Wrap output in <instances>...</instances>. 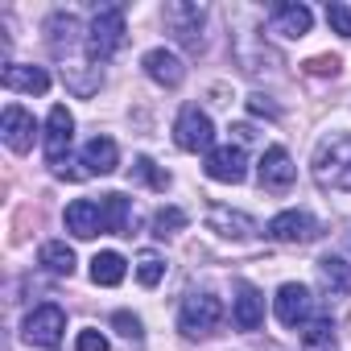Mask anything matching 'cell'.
Instances as JSON below:
<instances>
[{
    "instance_id": "cell-31",
    "label": "cell",
    "mask_w": 351,
    "mask_h": 351,
    "mask_svg": "<svg viewBox=\"0 0 351 351\" xmlns=\"http://www.w3.org/2000/svg\"><path fill=\"white\" fill-rule=\"evenodd\" d=\"M75 351H112V347H108V339H104L99 330H79Z\"/></svg>"
},
{
    "instance_id": "cell-29",
    "label": "cell",
    "mask_w": 351,
    "mask_h": 351,
    "mask_svg": "<svg viewBox=\"0 0 351 351\" xmlns=\"http://www.w3.org/2000/svg\"><path fill=\"white\" fill-rule=\"evenodd\" d=\"M326 25H330V34H339V38L351 42V9H347V5L330 0V5H326Z\"/></svg>"
},
{
    "instance_id": "cell-12",
    "label": "cell",
    "mask_w": 351,
    "mask_h": 351,
    "mask_svg": "<svg viewBox=\"0 0 351 351\" xmlns=\"http://www.w3.org/2000/svg\"><path fill=\"white\" fill-rule=\"evenodd\" d=\"M256 173H261V186H265V191H285V186H293V178H298V165H293V157H289L281 145H273V149H265Z\"/></svg>"
},
{
    "instance_id": "cell-17",
    "label": "cell",
    "mask_w": 351,
    "mask_h": 351,
    "mask_svg": "<svg viewBox=\"0 0 351 351\" xmlns=\"http://www.w3.org/2000/svg\"><path fill=\"white\" fill-rule=\"evenodd\" d=\"M120 161V149L112 136H91L83 145V173H112Z\"/></svg>"
},
{
    "instance_id": "cell-30",
    "label": "cell",
    "mask_w": 351,
    "mask_h": 351,
    "mask_svg": "<svg viewBox=\"0 0 351 351\" xmlns=\"http://www.w3.org/2000/svg\"><path fill=\"white\" fill-rule=\"evenodd\" d=\"M112 322H116V330H120L124 339H141V335H145V330H141V318H136V314H128V310H120Z\"/></svg>"
},
{
    "instance_id": "cell-33",
    "label": "cell",
    "mask_w": 351,
    "mask_h": 351,
    "mask_svg": "<svg viewBox=\"0 0 351 351\" xmlns=\"http://www.w3.org/2000/svg\"><path fill=\"white\" fill-rule=\"evenodd\" d=\"M248 108H252V112H269V116H277V108H273V104H265V95H252V99H248Z\"/></svg>"
},
{
    "instance_id": "cell-25",
    "label": "cell",
    "mask_w": 351,
    "mask_h": 351,
    "mask_svg": "<svg viewBox=\"0 0 351 351\" xmlns=\"http://www.w3.org/2000/svg\"><path fill=\"white\" fill-rule=\"evenodd\" d=\"M318 273H322L326 289H335V293H347V285H351V269H347L339 256H322V261H318Z\"/></svg>"
},
{
    "instance_id": "cell-16",
    "label": "cell",
    "mask_w": 351,
    "mask_h": 351,
    "mask_svg": "<svg viewBox=\"0 0 351 351\" xmlns=\"http://www.w3.org/2000/svg\"><path fill=\"white\" fill-rule=\"evenodd\" d=\"M0 79H5L9 91H25V95H46L50 91V75L42 66H25V62H9Z\"/></svg>"
},
{
    "instance_id": "cell-32",
    "label": "cell",
    "mask_w": 351,
    "mask_h": 351,
    "mask_svg": "<svg viewBox=\"0 0 351 351\" xmlns=\"http://www.w3.org/2000/svg\"><path fill=\"white\" fill-rule=\"evenodd\" d=\"M306 75H339V58H335V54L310 58V62H306Z\"/></svg>"
},
{
    "instance_id": "cell-11",
    "label": "cell",
    "mask_w": 351,
    "mask_h": 351,
    "mask_svg": "<svg viewBox=\"0 0 351 351\" xmlns=\"http://www.w3.org/2000/svg\"><path fill=\"white\" fill-rule=\"evenodd\" d=\"M0 132H5V145H9L13 153H29V149H34V136H38V124H34V116H29L25 108L9 104L5 116H0Z\"/></svg>"
},
{
    "instance_id": "cell-13",
    "label": "cell",
    "mask_w": 351,
    "mask_h": 351,
    "mask_svg": "<svg viewBox=\"0 0 351 351\" xmlns=\"http://www.w3.org/2000/svg\"><path fill=\"white\" fill-rule=\"evenodd\" d=\"M62 219H66V232L79 236V240H95L99 232H108V223H104V207L91 203V199H75V203L66 207Z\"/></svg>"
},
{
    "instance_id": "cell-22",
    "label": "cell",
    "mask_w": 351,
    "mask_h": 351,
    "mask_svg": "<svg viewBox=\"0 0 351 351\" xmlns=\"http://www.w3.org/2000/svg\"><path fill=\"white\" fill-rule=\"evenodd\" d=\"M38 261H42V265H46L54 277H71V273H75V252H71L62 240H50V244H42Z\"/></svg>"
},
{
    "instance_id": "cell-9",
    "label": "cell",
    "mask_w": 351,
    "mask_h": 351,
    "mask_svg": "<svg viewBox=\"0 0 351 351\" xmlns=\"http://www.w3.org/2000/svg\"><path fill=\"white\" fill-rule=\"evenodd\" d=\"M71 136H75V116L62 108V104H54L50 108V120H46V161L58 169L62 165V157H66V149H71Z\"/></svg>"
},
{
    "instance_id": "cell-21",
    "label": "cell",
    "mask_w": 351,
    "mask_h": 351,
    "mask_svg": "<svg viewBox=\"0 0 351 351\" xmlns=\"http://www.w3.org/2000/svg\"><path fill=\"white\" fill-rule=\"evenodd\" d=\"M91 281L95 285H120L124 281V256L120 252H95L91 256Z\"/></svg>"
},
{
    "instance_id": "cell-1",
    "label": "cell",
    "mask_w": 351,
    "mask_h": 351,
    "mask_svg": "<svg viewBox=\"0 0 351 351\" xmlns=\"http://www.w3.org/2000/svg\"><path fill=\"white\" fill-rule=\"evenodd\" d=\"M314 178H318L322 191L351 195V136L347 132H330L326 141H318V149H314Z\"/></svg>"
},
{
    "instance_id": "cell-26",
    "label": "cell",
    "mask_w": 351,
    "mask_h": 351,
    "mask_svg": "<svg viewBox=\"0 0 351 351\" xmlns=\"http://www.w3.org/2000/svg\"><path fill=\"white\" fill-rule=\"evenodd\" d=\"M178 228H186V211H178V207H161V211L153 215V236H157V240L173 236Z\"/></svg>"
},
{
    "instance_id": "cell-5",
    "label": "cell",
    "mask_w": 351,
    "mask_h": 351,
    "mask_svg": "<svg viewBox=\"0 0 351 351\" xmlns=\"http://www.w3.org/2000/svg\"><path fill=\"white\" fill-rule=\"evenodd\" d=\"M173 141L186 153H211V141H215V124L207 112L199 108H182L178 112V124H173Z\"/></svg>"
},
{
    "instance_id": "cell-18",
    "label": "cell",
    "mask_w": 351,
    "mask_h": 351,
    "mask_svg": "<svg viewBox=\"0 0 351 351\" xmlns=\"http://www.w3.org/2000/svg\"><path fill=\"white\" fill-rule=\"evenodd\" d=\"M232 318H236L240 330H256V326L265 322V298H261L252 285H240L236 306H232Z\"/></svg>"
},
{
    "instance_id": "cell-10",
    "label": "cell",
    "mask_w": 351,
    "mask_h": 351,
    "mask_svg": "<svg viewBox=\"0 0 351 351\" xmlns=\"http://www.w3.org/2000/svg\"><path fill=\"white\" fill-rule=\"evenodd\" d=\"M165 25L182 46H191V50L203 46V34H199L203 29V9L199 5H165Z\"/></svg>"
},
{
    "instance_id": "cell-23",
    "label": "cell",
    "mask_w": 351,
    "mask_h": 351,
    "mask_svg": "<svg viewBox=\"0 0 351 351\" xmlns=\"http://www.w3.org/2000/svg\"><path fill=\"white\" fill-rule=\"evenodd\" d=\"M46 34H50V50L62 54V50H71V42L79 38V21H75L71 13H54L50 25H46Z\"/></svg>"
},
{
    "instance_id": "cell-3",
    "label": "cell",
    "mask_w": 351,
    "mask_h": 351,
    "mask_svg": "<svg viewBox=\"0 0 351 351\" xmlns=\"http://www.w3.org/2000/svg\"><path fill=\"white\" fill-rule=\"evenodd\" d=\"M120 46H124V9H120V5H108V9H99L95 21H91L87 54H91V62H104V58H112Z\"/></svg>"
},
{
    "instance_id": "cell-8",
    "label": "cell",
    "mask_w": 351,
    "mask_h": 351,
    "mask_svg": "<svg viewBox=\"0 0 351 351\" xmlns=\"http://www.w3.org/2000/svg\"><path fill=\"white\" fill-rule=\"evenodd\" d=\"M244 173H248V161H244L240 145H219V149L207 153V178H215L223 186H236V182H244Z\"/></svg>"
},
{
    "instance_id": "cell-24",
    "label": "cell",
    "mask_w": 351,
    "mask_h": 351,
    "mask_svg": "<svg viewBox=\"0 0 351 351\" xmlns=\"http://www.w3.org/2000/svg\"><path fill=\"white\" fill-rule=\"evenodd\" d=\"M99 207H104V223H108V232L112 236H128V199L124 195H104L99 199Z\"/></svg>"
},
{
    "instance_id": "cell-7",
    "label": "cell",
    "mask_w": 351,
    "mask_h": 351,
    "mask_svg": "<svg viewBox=\"0 0 351 351\" xmlns=\"http://www.w3.org/2000/svg\"><path fill=\"white\" fill-rule=\"evenodd\" d=\"M269 236L277 244H310L318 236V223H314L310 211H281V215L269 219Z\"/></svg>"
},
{
    "instance_id": "cell-2",
    "label": "cell",
    "mask_w": 351,
    "mask_h": 351,
    "mask_svg": "<svg viewBox=\"0 0 351 351\" xmlns=\"http://www.w3.org/2000/svg\"><path fill=\"white\" fill-rule=\"evenodd\" d=\"M219 322H223V302L215 293H191L178 310V326L186 339H207V335H215Z\"/></svg>"
},
{
    "instance_id": "cell-4",
    "label": "cell",
    "mask_w": 351,
    "mask_h": 351,
    "mask_svg": "<svg viewBox=\"0 0 351 351\" xmlns=\"http://www.w3.org/2000/svg\"><path fill=\"white\" fill-rule=\"evenodd\" d=\"M62 330H66V314H62V306H54V302L29 310L25 322H21V335H25V343H34V347H58V343H62Z\"/></svg>"
},
{
    "instance_id": "cell-6",
    "label": "cell",
    "mask_w": 351,
    "mask_h": 351,
    "mask_svg": "<svg viewBox=\"0 0 351 351\" xmlns=\"http://www.w3.org/2000/svg\"><path fill=\"white\" fill-rule=\"evenodd\" d=\"M273 306H277V322H281V326H298V330H302V326L310 322L314 298H310V289H306V285L289 281V285H281V289H277Z\"/></svg>"
},
{
    "instance_id": "cell-14",
    "label": "cell",
    "mask_w": 351,
    "mask_h": 351,
    "mask_svg": "<svg viewBox=\"0 0 351 351\" xmlns=\"http://www.w3.org/2000/svg\"><path fill=\"white\" fill-rule=\"evenodd\" d=\"M141 66H145V75H149L153 83H161V87H178V83L186 79V66H182V58L173 54V50H165V46L149 50V54L141 58Z\"/></svg>"
},
{
    "instance_id": "cell-15",
    "label": "cell",
    "mask_w": 351,
    "mask_h": 351,
    "mask_svg": "<svg viewBox=\"0 0 351 351\" xmlns=\"http://www.w3.org/2000/svg\"><path fill=\"white\" fill-rule=\"evenodd\" d=\"M207 228L219 232L223 240H252V236H256V219H252V215L232 211V207H219V203L207 211Z\"/></svg>"
},
{
    "instance_id": "cell-28",
    "label": "cell",
    "mask_w": 351,
    "mask_h": 351,
    "mask_svg": "<svg viewBox=\"0 0 351 351\" xmlns=\"http://www.w3.org/2000/svg\"><path fill=\"white\" fill-rule=\"evenodd\" d=\"M132 173H136V178L141 182H149L153 191H169V173L165 169H157L149 157H136V165H132Z\"/></svg>"
},
{
    "instance_id": "cell-20",
    "label": "cell",
    "mask_w": 351,
    "mask_h": 351,
    "mask_svg": "<svg viewBox=\"0 0 351 351\" xmlns=\"http://www.w3.org/2000/svg\"><path fill=\"white\" fill-rule=\"evenodd\" d=\"M302 351H339V339H335L330 318H310L302 326Z\"/></svg>"
},
{
    "instance_id": "cell-19",
    "label": "cell",
    "mask_w": 351,
    "mask_h": 351,
    "mask_svg": "<svg viewBox=\"0 0 351 351\" xmlns=\"http://www.w3.org/2000/svg\"><path fill=\"white\" fill-rule=\"evenodd\" d=\"M310 9L306 5H277V13H273V29L281 34V38H306L310 34Z\"/></svg>"
},
{
    "instance_id": "cell-27",
    "label": "cell",
    "mask_w": 351,
    "mask_h": 351,
    "mask_svg": "<svg viewBox=\"0 0 351 351\" xmlns=\"http://www.w3.org/2000/svg\"><path fill=\"white\" fill-rule=\"evenodd\" d=\"M161 273H165V261H161L157 252H141V256H136V281H141L145 289H153V285L161 281Z\"/></svg>"
}]
</instances>
